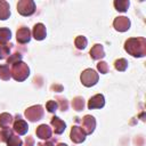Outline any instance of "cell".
I'll use <instances>...</instances> for the list:
<instances>
[{
	"mask_svg": "<svg viewBox=\"0 0 146 146\" xmlns=\"http://www.w3.org/2000/svg\"><path fill=\"white\" fill-rule=\"evenodd\" d=\"M124 50L132 57H144L146 55V39L130 38L124 42Z\"/></svg>",
	"mask_w": 146,
	"mask_h": 146,
	"instance_id": "obj_1",
	"label": "cell"
},
{
	"mask_svg": "<svg viewBox=\"0 0 146 146\" xmlns=\"http://www.w3.org/2000/svg\"><path fill=\"white\" fill-rule=\"evenodd\" d=\"M10 66H11V68H10L11 76L16 81H24L30 75V68H29L27 64L22 60H18V62L11 64Z\"/></svg>",
	"mask_w": 146,
	"mask_h": 146,
	"instance_id": "obj_2",
	"label": "cell"
},
{
	"mask_svg": "<svg viewBox=\"0 0 146 146\" xmlns=\"http://www.w3.org/2000/svg\"><path fill=\"white\" fill-rule=\"evenodd\" d=\"M98 73L92 68H87L81 73V82L84 87H92L98 82Z\"/></svg>",
	"mask_w": 146,
	"mask_h": 146,
	"instance_id": "obj_3",
	"label": "cell"
},
{
	"mask_svg": "<svg viewBox=\"0 0 146 146\" xmlns=\"http://www.w3.org/2000/svg\"><path fill=\"white\" fill-rule=\"evenodd\" d=\"M25 117L30 122H36L43 117V107L41 105H33L25 111Z\"/></svg>",
	"mask_w": 146,
	"mask_h": 146,
	"instance_id": "obj_4",
	"label": "cell"
},
{
	"mask_svg": "<svg viewBox=\"0 0 146 146\" xmlns=\"http://www.w3.org/2000/svg\"><path fill=\"white\" fill-rule=\"evenodd\" d=\"M17 11L22 16H31L35 11V3L32 0H21L17 3Z\"/></svg>",
	"mask_w": 146,
	"mask_h": 146,
	"instance_id": "obj_5",
	"label": "cell"
},
{
	"mask_svg": "<svg viewBox=\"0 0 146 146\" xmlns=\"http://www.w3.org/2000/svg\"><path fill=\"white\" fill-rule=\"evenodd\" d=\"M130 19L125 16H119L114 19L113 22V26L116 31L119 32H125L130 29Z\"/></svg>",
	"mask_w": 146,
	"mask_h": 146,
	"instance_id": "obj_6",
	"label": "cell"
},
{
	"mask_svg": "<svg viewBox=\"0 0 146 146\" xmlns=\"http://www.w3.org/2000/svg\"><path fill=\"white\" fill-rule=\"evenodd\" d=\"M86 132L83 131V129L81 127H78V125H73L72 129H71V133H70V138L73 143L75 144H80L82 141H84L86 139Z\"/></svg>",
	"mask_w": 146,
	"mask_h": 146,
	"instance_id": "obj_7",
	"label": "cell"
},
{
	"mask_svg": "<svg viewBox=\"0 0 146 146\" xmlns=\"http://www.w3.org/2000/svg\"><path fill=\"white\" fill-rule=\"evenodd\" d=\"M13 128H14V131L17 132L18 135L23 136L27 132V129H29V125L27 123L22 119L21 115H16L15 119H14V123H13Z\"/></svg>",
	"mask_w": 146,
	"mask_h": 146,
	"instance_id": "obj_8",
	"label": "cell"
},
{
	"mask_svg": "<svg viewBox=\"0 0 146 146\" xmlns=\"http://www.w3.org/2000/svg\"><path fill=\"white\" fill-rule=\"evenodd\" d=\"M96 128V120L91 115H86L82 119V129L86 135H91Z\"/></svg>",
	"mask_w": 146,
	"mask_h": 146,
	"instance_id": "obj_9",
	"label": "cell"
},
{
	"mask_svg": "<svg viewBox=\"0 0 146 146\" xmlns=\"http://www.w3.org/2000/svg\"><path fill=\"white\" fill-rule=\"evenodd\" d=\"M16 39L22 44L30 42V40H31V31H30V29L25 27V26H22L21 29H18L17 32H16Z\"/></svg>",
	"mask_w": 146,
	"mask_h": 146,
	"instance_id": "obj_10",
	"label": "cell"
},
{
	"mask_svg": "<svg viewBox=\"0 0 146 146\" xmlns=\"http://www.w3.org/2000/svg\"><path fill=\"white\" fill-rule=\"evenodd\" d=\"M105 105V98L102 94H97L92 96L89 102H88V108L89 110H95V108H102Z\"/></svg>",
	"mask_w": 146,
	"mask_h": 146,
	"instance_id": "obj_11",
	"label": "cell"
},
{
	"mask_svg": "<svg viewBox=\"0 0 146 146\" xmlns=\"http://www.w3.org/2000/svg\"><path fill=\"white\" fill-rule=\"evenodd\" d=\"M32 33H33V38H34L35 40L41 41V40H43V39L46 38V35H47L46 26H44L42 23H38V24H35V25L33 26Z\"/></svg>",
	"mask_w": 146,
	"mask_h": 146,
	"instance_id": "obj_12",
	"label": "cell"
},
{
	"mask_svg": "<svg viewBox=\"0 0 146 146\" xmlns=\"http://www.w3.org/2000/svg\"><path fill=\"white\" fill-rule=\"evenodd\" d=\"M35 133H36L38 138L47 140V139H49L51 137V129H50V127L48 124H40L36 128Z\"/></svg>",
	"mask_w": 146,
	"mask_h": 146,
	"instance_id": "obj_13",
	"label": "cell"
},
{
	"mask_svg": "<svg viewBox=\"0 0 146 146\" xmlns=\"http://www.w3.org/2000/svg\"><path fill=\"white\" fill-rule=\"evenodd\" d=\"M50 124L52 125L54 131H55L56 135H60V133H63L64 130H65V128H66V123H65L62 119H59V117H57V116H54V117L51 119Z\"/></svg>",
	"mask_w": 146,
	"mask_h": 146,
	"instance_id": "obj_14",
	"label": "cell"
},
{
	"mask_svg": "<svg viewBox=\"0 0 146 146\" xmlns=\"http://www.w3.org/2000/svg\"><path fill=\"white\" fill-rule=\"evenodd\" d=\"M90 57L94 59V60H98V59H102L103 57H105V51H104V47L99 43L95 44L91 50H90Z\"/></svg>",
	"mask_w": 146,
	"mask_h": 146,
	"instance_id": "obj_15",
	"label": "cell"
},
{
	"mask_svg": "<svg viewBox=\"0 0 146 146\" xmlns=\"http://www.w3.org/2000/svg\"><path fill=\"white\" fill-rule=\"evenodd\" d=\"M14 122L13 116L9 113H2L0 114V128L1 129H9L10 124Z\"/></svg>",
	"mask_w": 146,
	"mask_h": 146,
	"instance_id": "obj_16",
	"label": "cell"
},
{
	"mask_svg": "<svg viewBox=\"0 0 146 146\" xmlns=\"http://www.w3.org/2000/svg\"><path fill=\"white\" fill-rule=\"evenodd\" d=\"M10 16V7L9 3L5 0H0V19L5 21Z\"/></svg>",
	"mask_w": 146,
	"mask_h": 146,
	"instance_id": "obj_17",
	"label": "cell"
},
{
	"mask_svg": "<svg viewBox=\"0 0 146 146\" xmlns=\"http://www.w3.org/2000/svg\"><path fill=\"white\" fill-rule=\"evenodd\" d=\"M11 38V32L7 27H0V44H6Z\"/></svg>",
	"mask_w": 146,
	"mask_h": 146,
	"instance_id": "obj_18",
	"label": "cell"
},
{
	"mask_svg": "<svg viewBox=\"0 0 146 146\" xmlns=\"http://www.w3.org/2000/svg\"><path fill=\"white\" fill-rule=\"evenodd\" d=\"M129 5H130L129 0H115L114 1V7L120 13H125L129 8Z\"/></svg>",
	"mask_w": 146,
	"mask_h": 146,
	"instance_id": "obj_19",
	"label": "cell"
},
{
	"mask_svg": "<svg viewBox=\"0 0 146 146\" xmlns=\"http://www.w3.org/2000/svg\"><path fill=\"white\" fill-rule=\"evenodd\" d=\"M11 78L10 68L8 65H0V79L3 81H8Z\"/></svg>",
	"mask_w": 146,
	"mask_h": 146,
	"instance_id": "obj_20",
	"label": "cell"
},
{
	"mask_svg": "<svg viewBox=\"0 0 146 146\" xmlns=\"http://www.w3.org/2000/svg\"><path fill=\"white\" fill-rule=\"evenodd\" d=\"M87 43H88V40H87V38L83 36V35H78V36L75 38V40H74L75 47H76L78 49H80V50L84 49V48L87 47Z\"/></svg>",
	"mask_w": 146,
	"mask_h": 146,
	"instance_id": "obj_21",
	"label": "cell"
},
{
	"mask_svg": "<svg viewBox=\"0 0 146 146\" xmlns=\"http://www.w3.org/2000/svg\"><path fill=\"white\" fill-rule=\"evenodd\" d=\"M72 106H73V108H74L75 111H82L83 107H84V99H83L82 97H80V96L73 98V100H72Z\"/></svg>",
	"mask_w": 146,
	"mask_h": 146,
	"instance_id": "obj_22",
	"label": "cell"
},
{
	"mask_svg": "<svg viewBox=\"0 0 146 146\" xmlns=\"http://www.w3.org/2000/svg\"><path fill=\"white\" fill-rule=\"evenodd\" d=\"M7 146H23V141H22V139L18 137V136H16V135H11L8 139H7Z\"/></svg>",
	"mask_w": 146,
	"mask_h": 146,
	"instance_id": "obj_23",
	"label": "cell"
},
{
	"mask_svg": "<svg viewBox=\"0 0 146 146\" xmlns=\"http://www.w3.org/2000/svg\"><path fill=\"white\" fill-rule=\"evenodd\" d=\"M114 67H115L117 71H120V72L125 71L127 67H128V62H127V59H124V58H119V59H116V60L114 62Z\"/></svg>",
	"mask_w": 146,
	"mask_h": 146,
	"instance_id": "obj_24",
	"label": "cell"
},
{
	"mask_svg": "<svg viewBox=\"0 0 146 146\" xmlns=\"http://www.w3.org/2000/svg\"><path fill=\"white\" fill-rule=\"evenodd\" d=\"M10 47L8 44H0V59H5L9 56Z\"/></svg>",
	"mask_w": 146,
	"mask_h": 146,
	"instance_id": "obj_25",
	"label": "cell"
},
{
	"mask_svg": "<svg viewBox=\"0 0 146 146\" xmlns=\"http://www.w3.org/2000/svg\"><path fill=\"white\" fill-rule=\"evenodd\" d=\"M13 135L11 129H1L0 130V141H7V139Z\"/></svg>",
	"mask_w": 146,
	"mask_h": 146,
	"instance_id": "obj_26",
	"label": "cell"
},
{
	"mask_svg": "<svg viewBox=\"0 0 146 146\" xmlns=\"http://www.w3.org/2000/svg\"><path fill=\"white\" fill-rule=\"evenodd\" d=\"M18 60H22V55L19 52H15L13 55H9V58L7 59V64L9 66V65H11V64H14Z\"/></svg>",
	"mask_w": 146,
	"mask_h": 146,
	"instance_id": "obj_27",
	"label": "cell"
},
{
	"mask_svg": "<svg viewBox=\"0 0 146 146\" xmlns=\"http://www.w3.org/2000/svg\"><path fill=\"white\" fill-rule=\"evenodd\" d=\"M46 108H47V111H48L49 113H55V112L57 111V108H58V104H57V102H55V100H49V102L46 104Z\"/></svg>",
	"mask_w": 146,
	"mask_h": 146,
	"instance_id": "obj_28",
	"label": "cell"
},
{
	"mask_svg": "<svg viewBox=\"0 0 146 146\" xmlns=\"http://www.w3.org/2000/svg\"><path fill=\"white\" fill-rule=\"evenodd\" d=\"M97 70L102 73V74H106L108 72V65L106 62H99L97 64Z\"/></svg>",
	"mask_w": 146,
	"mask_h": 146,
	"instance_id": "obj_29",
	"label": "cell"
},
{
	"mask_svg": "<svg viewBox=\"0 0 146 146\" xmlns=\"http://www.w3.org/2000/svg\"><path fill=\"white\" fill-rule=\"evenodd\" d=\"M58 99L60 100V108H62L63 111H66V110H67V107H68L66 99H64V98H58Z\"/></svg>",
	"mask_w": 146,
	"mask_h": 146,
	"instance_id": "obj_30",
	"label": "cell"
},
{
	"mask_svg": "<svg viewBox=\"0 0 146 146\" xmlns=\"http://www.w3.org/2000/svg\"><path fill=\"white\" fill-rule=\"evenodd\" d=\"M25 145H26V146H34V139H33L32 137H26Z\"/></svg>",
	"mask_w": 146,
	"mask_h": 146,
	"instance_id": "obj_31",
	"label": "cell"
},
{
	"mask_svg": "<svg viewBox=\"0 0 146 146\" xmlns=\"http://www.w3.org/2000/svg\"><path fill=\"white\" fill-rule=\"evenodd\" d=\"M38 146H54L52 141H44V143H39Z\"/></svg>",
	"mask_w": 146,
	"mask_h": 146,
	"instance_id": "obj_32",
	"label": "cell"
},
{
	"mask_svg": "<svg viewBox=\"0 0 146 146\" xmlns=\"http://www.w3.org/2000/svg\"><path fill=\"white\" fill-rule=\"evenodd\" d=\"M57 146H67V145H66V144H63V143H59Z\"/></svg>",
	"mask_w": 146,
	"mask_h": 146,
	"instance_id": "obj_33",
	"label": "cell"
}]
</instances>
